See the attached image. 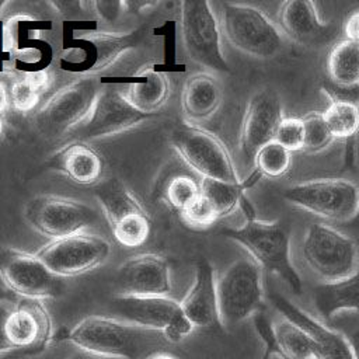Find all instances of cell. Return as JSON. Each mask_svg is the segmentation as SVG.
Returning <instances> with one entry per match:
<instances>
[{
  "mask_svg": "<svg viewBox=\"0 0 359 359\" xmlns=\"http://www.w3.org/2000/svg\"><path fill=\"white\" fill-rule=\"evenodd\" d=\"M59 339L79 349L109 359H137L149 348L167 341L157 331L107 316H88L72 330H65Z\"/></svg>",
  "mask_w": 359,
  "mask_h": 359,
  "instance_id": "1",
  "label": "cell"
},
{
  "mask_svg": "<svg viewBox=\"0 0 359 359\" xmlns=\"http://www.w3.org/2000/svg\"><path fill=\"white\" fill-rule=\"evenodd\" d=\"M222 233L243 245L261 269L280 278L294 294L302 293L303 283L290 259L289 233L280 223H266L255 217L240 227L223 229Z\"/></svg>",
  "mask_w": 359,
  "mask_h": 359,
  "instance_id": "2",
  "label": "cell"
},
{
  "mask_svg": "<svg viewBox=\"0 0 359 359\" xmlns=\"http://www.w3.org/2000/svg\"><path fill=\"white\" fill-rule=\"evenodd\" d=\"M300 254L306 268L320 283L345 279L359 268L356 241L324 223H311L306 229Z\"/></svg>",
  "mask_w": 359,
  "mask_h": 359,
  "instance_id": "3",
  "label": "cell"
},
{
  "mask_svg": "<svg viewBox=\"0 0 359 359\" xmlns=\"http://www.w3.org/2000/svg\"><path fill=\"white\" fill-rule=\"evenodd\" d=\"M220 327L233 328L264 306L262 269L252 258L233 261L216 278Z\"/></svg>",
  "mask_w": 359,
  "mask_h": 359,
  "instance_id": "4",
  "label": "cell"
},
{
  "mask_svg": "<svg viewBox=\"0 0 359 359\" xmlns=\"http://www.w3.org/2000/svg\"><path fill=\"white\" fill-rule=\"evenodd\" d=\"M94 196L109 224L114 238L123 247L135 248L146 243L151 220L137 196L118 178L101 182Z\"/></svg>",
  "mask_w": 359,
  "mask_h": 359,
  "instance_id": "5",
  "label": "cell"
},
{
  "mask_svg": "<svg viewBox=\"0 0 359 359\" xmlns=\"http://www.w3.org/2000/svg\"><path fill=\"white\" fill-rule=\"evenodd\" d=\"M220 25L227 41L248 56L268 59L282 49L280 31L254 6L223 3Z\"/></svg>",
  "mask_w": 359,
  "mask_h": 359,
  "instance_id": "6",
  "label": "cell"
},
{
  "mask_svg": "<svg viewBox=\"0 0 359 359\" xmlns=\"http://www.w3.org/2000/svg\"><path fill=\"white\" fill-rule=\"evenodd\" d=\"M100 91V80L94 76H83L63 86L36 111V129L49 139L70 133L88 115Z\"/></svg>",
  "mask_w": 359,
  "mask_h": 359,
  "instance_id": "7",
  "label": "cell"
},
{
  "mask_svg": "<svg viewBox=\"0 0 359 359\" xmlns=\"http://www.w3.org/2000/svg\"><path fill=\"white\" fill-rule=\"evenodd\" d=\"M171 144L181 160L202 178L241 182L227 147L212 132L194 125H182L172 132Z\"/></svg>",
  "mask_w": 359,
  "mask_h": 359,
  "instance_id": "8",
  "label": "cell"
},
{
  "mask_svg": "<svg viewBox=\"0 0 359 359\" xmlns=\"http://www.w3.org/2000/svg\"><path fill=\"white\" fill-rule=\"evenodd\" d=\"M143 31L130 32H83L73 38V46L62 53L60 65L66 70L93 76L133 50L142 41Z\"/></svg>",
  "mask_w": 359,
  "mask_h": 359,
  "instance_id": "9",
  "label": "cell"
},
{
  "mask_svg": "<svg viewBox=\"0 0 359 359\" xmlns=\"http://www.w3.org/2000/svg\"><path fill=\"white\" fill-rule=\"evenodd\" d=\"M181 32L191 60L213 72H230L222 49L220 25L208 1L181 3Z\"/></svg>",
  "mask_w": 359,
  "mask_h": 359,
  "instance_id": "10",
  "label": "cell"
},
{
  "mask_svg": "<svg viewBox=\"0 0 359 359\" xmlns=\"http://www.w3.org/2000/svg\"><path fill=\"white\" fill-rule=\"evenodd\" d=\"M111 307L121 320L157 331L170 342L184 339L195 328L181 303L168 296H116Z\"/></svg>",
  "mask_w": 359,
  "mask_h": 359,
  "instance_id": "11",
  "label": "cell"
},
{
  "mask_svg": "<svg viewBox=\"0 0 359 359\" xmlns=\"http://www.w3.org/2000/svg\"><path fill=\"white\" fill-rule=\"evenodd\" d=\"M283 198L307 212L337 222H349L359 208L358 187L342 178H321L289 187Z\"/></svg>",
  "mask_w": 359,
  "mask_h": 359,
  "instance_id": "12",
  "label": "cell"
},
{
  "mask_svg": "<svg viewBox=\"0 0 359 359\" xmlns=\"http://www.w3.org/2000/svg\"><path fill=\"white\" fill-rule=\"evenodd\" d=\"M25 219L34 230L50 240L83 233L94 222L93 208L66 196L39 195L25 206Z\"/></svg>",
  "mask_w": 359,
  "mask_h": 359,
  "instance_id": "13",
  "label": "cell"
},
{
  "mask_svg": "<svg viewBox=\"0 0 359 359\" xmlns=\"http://www.w3.org/2000/svg\"><path fill=\"white\" fill-rule=\"evenodd\" d=\"M109 243L95 234L77 233L50 240L35 254L56 276H76L100 266L109 255Z\"/></svg>",
  "mask_w": 359,
  "mask_h": 359,
  "instance_id": "14",
  "label": "cell"
},
{
  "mask_svg": "<svg viewBox=\"0 0 359 359\" xmlns=\"http://www.w3.org/2000/svg\"><path fill=\"white\" fill-rule=\"evenodd\" d=\"M0 279L17 297L43 300L60 293L59 276L52 273L36 254L13 247L0 251Z\"/></svg>",
  "mask_w": 359,
  "mask_h": 359,
  "instance_id": "15",
  "label": "cell"
},
{
  "mask_svg": "<svg viewBox=\"0 0 359 359\" xmlns=\"http://www.w3.org/2000/svg\"><path fill=\"white\" fill-rule=\"evenodd\" d=\"M150 118L153 115L136 109L122 90L101 88L88 115L69 135L81 142L100 139L126 132Z\"/></svg>",
  "mask_w": 359,
  "mask_h": 359,
  "instance_id": "16",
  "label": "cell"
},
{
  "mask_svg": "<svg viewBox=\"0 0 359 359\" xmlns=\"http://www.w3.org/2000/svg\"><path fill=\"white\" fill-rule=\"evenodd\" d=\"M118 296H167L171 289L168 261L158 254H139L126 259L116 272Z\"/></svg>",
  "mask_w": 359,
  "mask_h": 359,
  "instance_id": "17",
  "label": "cell"
},
{
  "mask_svg": "<svg viewBox=\"0 0 359 359\" xmlns=\"http://www.w3.org/2000/svg\"><path fill=\"white\" fill-rule=\"evenodd\" d=\"M282 118V101L276 91L265 88L251 97L240 132V149L247 161L252 163L257 151L275 139Z\"/></svg>",
  "mask_w": 359,
  "mask_h": 359,
  "instance_id": "18",
  "label": "cell"
},
{
  "mask_svg": "<svg viewBox=\"0 0 359 359\" xmlns=\"http://www.w3.org/2000/svg\"><path fill=\"white\" fill-rule=\"evenodd\" d=\"M4 331L13 349L41 351L52 339V318L42 300L20 297L6 318Z\"/></svg>",
  "mask_w": 359,
  "mask_h": 359,
  "instance_id": "19",
  "label": "cell"
},
{
  "mask_svg": "<svg viewBox=\"0 0 359 359\" xmlns=\"http://www.w3.org/2000/svg\"><path fill=\"white\" fill-rule=\"evenodd\" d=\"M269 299L272 306L282 317L292 321L309 334V337L313 339L314 351L318 359H352L345 338L335 328L320 318L313 317L278 293H271Z\"/></svg>",
  "mask_w": 359,
  "mask_h": 359,
  "instance_id": "20",
  "label": "cell"
},
{
  "mask_svg": "<svg viewBox=\"0 0 359 359\" xmlns=\"http://www.w3.org/2000/svg\"><path fill=\"white\" fill-rule=\"evenodd\" d=\"M280 31L302 46H321L337 36L332 22L320 20L314 3L309 0H289L282 3L278 13Z\"/></svg>",
  "mask_w": 359,
  "mask_h": 359,
  "instance_id": "21",
  "label": "cell"
},
{
  "mask_svg": "<svg viewBox=\"0 0 359 359\" xmlns=\"http://www.w3.org/2000/svg\"><path fill=\"white\" fill-rule=\"evenodd\" d=\"M180 303L194 327L208 328L220 325L216 275L208 261L202 259L196 264L194 282Z\"/></svg>",
  "mask_w": 359,
  "mask_h": 359,
  "instance_id": "22",
  "label": "cell"
},
{
  "mask_svg": "<svg viewBox=\"0 0 359 359\" xmlns=\"http://www.w3.org/2000/svg\"><path fill=\"white\" fill-rule=\"evenodd\" d=\"M46 164L50 170L80 185H94L104 174L102 156L81 140H73L57 149Z\"/></svg>",
  "mask_w": 359,
  "mask_h": 359,
  "instance_id": "23",
  "label": "cell"
},
{
  "mask_svg": "<svg viewBox=\"0 0 359 359\" xmlns=\"http://www.w3.org/2000/svg\"><path fill=\"white\" fill-rule=\"evenodd\" d=\"M311 300L324 323L344 313H359V268L345 279L316 285Z\"/></svg>",
  "mask_w": 359,
  "mask_h": 359,
  "instance_id": "24",
  "label": "cell"
},
{
  "mask_svg": "<svg viewBox=\"0 0 359 359\" xmlns=\"http://www.w3.org/2000/svg\"><path fill=\"white\" fill-rule=\"evenodd\" d=\"M222 87L210 73L191 74L182 87L181 105L184 115L192 122L212 118L222 104Z\"/></svg>",
  "mask_w": 359,
  "mask_h": 359,
  "instance_id": "25",
  "label": "cell"
},
{
  "mask_svg": "<svg viewBox=\"0 0 359 359\" xmlns=\"http://www.w3.org/2000/svg\"><path fill=\"white\" fill-rule=\"evenodd\" d=\"M143 80L130 83L122 94L139 111L154 115L170 97V79L164 72L146 69L139 74Z\"/></svg>",
  "mask_w": 359,
  "mask_h": 359,
  "instance_id": "26",
  "label": "cell"
},
{
  "mask_svg": "<svg viewBox=\"0 0 359 359\" xmlns=\"http://www.w3.org/2000/svg\"><path fill=\"white\" fill-rule=\"evenodd\" d=\"M261 175L254 171L245 181H241L238 184L210 180V178H202L201 185V195L206 198L210 205L215 208L219 219L223 216H227L236 210V208H240L241 198L244 196V191L250 188L254 182L258 181Z\"/></svg>",
  "mask_w": 359,
  "mask_h": 359,
  "instance_id": "27",
  "label": "cell"
},
{
  "mask_svg": "<svg viewBox=\"0 0 359 359\" xmlns=\"http://www.w3.org/2000/svg\"><path fill=\"white\" fill-rule=\"evenodd\" d=\"M271 324L275 348L285 359H318L313 339L300 327L282 316Z\"/></svg>",
  "mask_w": 359,
  "mask_h": 359,
  "instance_id": "28",
  "label": "cell"
},
{
  "mask_svg": "<svg viewBox=\"0 0 359 359\" xmlns=\"http://www.w3.org/2000/svg\"><path fill=\"white\" fill-rule=\"evenodd\" d=\"M330 81L338 86H359V43L344 39L332 46L327 57Z\"/></svg>",
  "mask_w": 359,
  "mask_h": 359,
  "instance_id": "29",
  "label": "cell"
},
{
  "mask_svg": "<svg viewBox=\"0 0 359 359\" xmlns=\"http://www.w3.org/2000/svg\"><path fill=\"white\" fill-rule=\"evenodd\" d=\"M323 116L334 139L351 140L359 132V107L353 104L331 101Z\"/></svg>",
  "mask_w": 359,
  "mask_h": 359,
  "instance_id": "30",
  "label": "cell"
},
{
  "mask_svg": "<svg viewBox=\"0 0 359 359\" xmlns=\"http://www.w3.org/2000/svg\"><path fill=\"white\" fill-rule=\"evenodd\" d=\"M252 163L261 177L279 178L290 168L292 156L287 149L272 140L257 151Z\"/></svg>",
  "mask_w": 359,
  "mask_h": 359,
  "instance_id": "31",
  "label": "cell"
},
{
  "mask_svg": "<svg viewBox=\"0 0 359 359\" xmlns=\"http://www.w3.org/2000/svg\"><path fill=\"white\" fill-rule=\"evenodd\" d=\"M201 195V185L189 175L172 177L163 191V199L168 206L181 212Z\"/></svg>",
  "mask_w": 359,
  "mask_h": 359,
  "instance_id": "32",
  "label": "cell"
},
{
  "mask_svg": "<svg viewBox=\"0 0 359 359\" xmlns=\"http://www.w3.org/2000/svg\"><path fill=\"white\" fill-rule=\"evenodd\" d=\"M303 128H304V143L303 149L317 153L324 150L331 142L332 135L324 121L323 112H310L302 118Z\"/></svg>",
  "mask_w": 359,
  "mask_h": 359,
  "instance_id": "33",
  "label": "cell"
},
{
  "mask_svg": "<svg viewBox=\"0 0 359 359\" xmlns=\"http://www.w3.org/2000/svg\"><path fill=\"white\" fill-rule=\"evenodd\" d=\"M180 216H181V220L188 227H192L196 230L208 229L219 219L215 208L202 195H199L189 206L181 210Z\"/></svg>",
  "mask_w": 359,
  "mask_h": 359,
  "instance_id": "34",
  "label": "cell"
},
{
  "mask_svg": "<svg viewBox=\"0 0 359 359\" xmlns=\"http://www.w3.org/2000/svg\"><path fill=\"white\" fill-rule=\"evenodd\" d=\"M41 93L42 91L31 81V79L25 76L13 83L10 88V102L18 112L25 114L38 105Z\"/></svg>",
  "mask_w": 359,
  "mask_h": 359,
  "instance_id": "35",
  "label": "cell"
},
{
  "mask_svg": "<svg viewBox=\"0 0 359 359\" xmlns=\"http://www.w3.org/2000/svg\"><path fill=\"white\" fill-rule=\"evenodd\" d=\"M276 143L287 149L290 153L303 149L304 143V128L303 121L299 118H282L275 132Z\"/></svg>",
  "mask_w": 359,
  "mask_h": 359,
  "instance_id": "36",
  "label": "cell"
},
{
  "mask_svg": "<svg viewBox=\"0 0 359 359\" xmlns=\"http://www.w3.org/2000/svg\"><path fill=\"white\" fill-rule=\"evenodd\" d=\"M345 338L352 359H359V313H344L327 323Z\"/></svg>",
  "mask_w": 359,
  "mask_h": 359,
  "instance_id": "37",
  "label": "cell"
},
{
  "mask_svg": "<svg viewBox=\"0 0 359 359\" xmlns=\"http://www.w3.org/2000/svg\"><path fill=\"white\" fill-rule=\"evenodd\" d=\"M321 90L330 102L341 101L359 107V86H338L327 80L323 83Z\"/></svg>",
  "mask_w": 359,
  "mask_h": 359,
  "instance_id": "38",
  "label": "cell"
},
{
  "mask_svg": "<svg viewBox=\"0 0 359 359\" xmlns=\"http://www.w3.org/2000/svg\"><path fill=\"white\" fill-rule=\"evenodd\" d=\"M254 323L258 331L259 338L262 342L268 346V358L266 359H285L275 348V341H273V334H272V324L271 321L264 317L261 313L254 316Z\"/></svg>",
  "mask_w": 359,
  "mask_h": 359,
  "instance_id": "39",
  "label": "cell"
},
{
  "mask_svg": "<svg viewBox=\"0 0 359 359\" xmlns=\"http://www.w3.org/2000/svg\"><path fill=\"white\" fill-rule=\"evenodd\" d=\"M15 302H0V356L11 351L13 348L10 346L7 338H6V331H4V324L8 313L11 311L13 306Z\"/></svg>",
  "mask_w": 359,
  "mask_h": 359,
  "instance_id": "40",
  "label": "cell"
},
{
  "mask_svg": "<svg viewBox=\"0 0 359 359\" xmlns=\"http://www.w3.org/2000/svg\"><path fill=\"white\" fill-rule=\"evenodd\" d=\"M345 35H346V39H351L359 43V10L353 11L348 17L345 22Z\"/></svg>",
  "mask_w": 359,
  "mask_h": 359,
  "instance_id": "41",
  "label": "cell"
},
{
  "mask_svg": "<svg viewBox=\"0 0 359 359\" xmlns=\"http://www.w3.org/2000/svg\"><path fill=\"white\" fill-rule=\"evenodd\" d=\"M10 104V90H7V86L0 80V114L6 112Z\"/></svg>",
  "mask_w": 359,
  "mask_h": 359,
  "instance_id": "42",
  "label": "cell"
},
{
  "mask_svg": "<svg viewBox=\"0 0 359 359\" xmlns=\"http://www.w3.org/2000/svg\"><path fill=\"white\" fill-rule=\"evenodd\" d=\"M144 359H181L180 356L170 353V352H164V351H156L149 353Z\"/></svg>",
  "mask_w": 359,
  "mask_h": 359,
  "instance_id": "43",
  "label": "cell"
},
{
  "mask_svg": "<svg viewBox=\"0 0 359 359\" xmlns=\"http://www.w3.org/2000/svg\"><path fill=\"white\" fill-rule=\"evenodd\" d=\"M18 297L6 287H0V302H17Z\"/></svg>",
  "mask_w": 359,
  "mask_h": 359,
  "instance_id": "44",
  "label": "cell"
},
{
  "mask_svg": "<svg viewBox=\"0 0 359 359\" xmlns=\"http://www.w3.org/2000/svg\"><path fill=\"white\" fill-rule=\"evenodd\" d=\"M348 224L351 226V227H355V229H359V208H358V212H356V215L348 222Z\"/></svg>",
  "mask_w": 359,
  "mask_h": 359,
  "instance_id": "45",
  "label": "cell"
},
{
  "mask_svg": "<svg viewBox=\"0 0 359 359\" xmlns=\"http://www.w3.org/2000/svg\"><path fill=\"white\" fill-rule=\"evenodd\" d=\"M3 129H4V123H3V119H1V116H0V135L3 133Z\"/></svg>",
  "mask_w": 359,
  "mask_h": 359,
  "instance_id": "46",
  "label": "cell"
},
{
  "mask_svg": "<svg viewBox=\"0 0 359 359\" xmlns=\"http://www.w3.org/2000/svg\"><path fill=\"white\" fill-rule=\"evenodd\" d=\"M266 346V345H265ZM268 358V346H266V351H265V353H264V356H262V359H266Z\"/></svg>",
  "mask_w": 359,
  "mask_h": 359,
  "instance_id": "47",
  "label": "cell"
}]
</instances>
